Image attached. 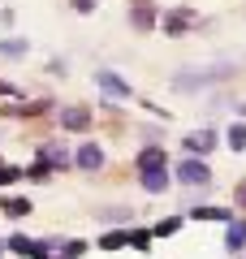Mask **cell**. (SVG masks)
<instances>
[{
	"instance_id": "cell-1",
	"label": "cell",
	"mask_w": 246,
	"mask_h": 259,
	"mask_svg": "<svg viewBox=\"0 0 246 259\" xmlns=\"http://www.w3.org/2000/svg\"><path fill=\"white\" fill-rule=\"evenodd\" d=\"M237 69H242V61H194L173 74V87L177 91H203V87H216L225 78H233Z\"/></svg>"
},
{
	"instance_id": "cell-2",
	"label": "cell",
	"mask_w": 246,
	"mask_h": 259,
	"mask_svg": "<svg viewBox=\"0 0 246 259\" xmlns=\"http://www.w3.org/2000/svg\"><path fill=\"white\" fill-rule=\"evenodd\" d=\"M177 182L203 190V186H212V173H208V164L199 156H186V160H177Z\"/></svg>"
},
{
	"instance_id": "cell-3",
	"label": "cell",
	"mask_w": 246,
	"mask_h": 259,
	"mask_svg": "<svg viewBox=\"0 0 246 259\" xmlns=\"http://www.w3.org/2000/svg\"><path fill=\"white\" fill-rule=\"evenodd\" d=\"M73 164H78V168H87V173L104 168V147H100V143H82V147L73 151Z\"/></svg>"
},
{
	"instance_id": "cell-4",
	"label": "cell",
	"mask_w": 246,
	"mask_h": 259,
	"mask_svg": "<svg viewBox=\"0 0 246 259\" xmlns=\"http://www.w3.org/2000/svg\"><path fill=\"white\" fill-rule=\"evenodd\" d=\"M182 147L190 151V156H208L212 147H216V130H194V134H186Z\"/></svg>"
},
{
	"instance_id": "cell-5",
	"label": "cell",
	"mask_w": 246,
	"mask_h": 259,
	"mask_svg": "<svg viewBox=\"0 0 246 259\" xmlns=\"http://www.w3.org/2000/svg\"><path fill=\"white\" fill-rule=\"evenodd\" d=\"M143 190L147 194H164V190H169V173H164V164L143 168Z\"/></svg>"
},
{
	"instance_id": "cell-6",
	"label": "cell",
	"mask_w": 246,
	"mask_h": 259,
	"mask_svg": "<svg viewBox=\"0 0 246 259\" xmlns=\"http://www.w3.org/2000/svg\"><path fill=\"white\" fill-rule=\"evenodd\" d=\"M95 78H100V87H104V95H112V100H126V95H130V87L121 82V78L112 74V69H100V74H95Z\"/></svg>"
},
{
	"instance_id": "cell-7",
	"label": "cell",
	"mask_w": 246,
	"mask_h": 259,
	"mask_svg": "<svg viewBox=\"0 0 246 259\" xmlns=\"http://www.w3.org/2000/svg\"><path fill=\"white\" fill-rule=\"evenodd\" d=\"M130 22H134L138 30H151V26H155V9L147 5V0H134V13H130Z\"/></svg>"
},
{
	"instance_id": "cell-8",
	"label": "cell",
	"mask_w": 246,
	"mask_h": 259,
	"mask_svg": "<svg viewBox=\"0 0 246 259\" xmlns=\"http://www.w3.org/2000/svg\"><path fill=\"white\" fill-rule=\"evenodd\" d=\"M61 125L65 130H87V125H91V112H87V108H65L61 112Z\"/></svg>"
},
{
	"instance_id": "cell-9",
	"label": "cell",
	"mask_w": 246,
	"mask_h": 259,
	"mask_svg": "<svg viewBox=\"0 0 246 259\" xmlns=\"http://www.w3.org/2000/svg\"><path fill=\"white\" fill-rule=\"evenodd\" d=\"M225 246H229V250H242V246H246V221H233V225H229Z\"/></svg>"
},
{
	"instance_id": "cell-10",
	"label": "cell",
	"mask_w": 246,
	"mask_h": 259,
	"mask_svg": "<svg viewBox=\"0 0 246 259\" xmlns=\"http://www.w3.org/2000/svg\"><path fill=\"white\" fill-rule=\"evenodd\" d=\"M190 13H186V9H177V13H169V18H164V30H169V35H182V30L186 26H190Z\"/></svg>"
},
{
	"instance_id": "cell-11",
	"label": "cell",
	"mask_w": 246,
	"mask_h": 259,
	"mask_svg": "<svg viewBox=\"0 0 246 259\" xmlns=\"http://www.w3.org/2000/svg\"><path fill=\"white\" fill-rule=\"evenodd\" d=\"M194 221H233V212H229V207H199Z\"/></svg>"
},
{
	"instance_id": "cell-12",
	"label": "cell",
	"mask_w": 246,
	"mask_h": 259,
	"mask_svg": "<svg viewBox=\"0 0 246 259\" xmlns=\"http://www.w3.org/2000/svg\"><path fill=\"white\" fill-rule=\"evenodd\" d=\"M229 147H233V151H246V121L229 125Z\"/></svg>"
},
{
	"instance_id": "cell-13",
	"label": "cell",
	"mask_w": 246,
	"mask_h": 259,
	"mask_svg": "<svg viewBox=\"0 0 246 259\" xmlns=\"http://www.w3.org/2000/svg\"><path fill=\"white\" fill-rule=\"evenodd\" d=\"M155 164H164V151L160 147H147L143 156H138V168H155Z\"/></svg>"
},
{
	"instance_id": "cell-14",
	"label": "cell",
	"mask_w": 246,
	"mask_h": 259,
	"mask_svg": "<svg viewBox=\"0 0 246 259\" xmlns=\"http://www.w3.org/2000/svg\"><path fill=\"white\" fill-rule=\"evenodd\" d=\"M0 56H26V39H5L0 44Z\"/></svg>"
},
{
	"instance_id": "cell-15",
	"label": "cell",
	"mask_w": 246,
	"mask_h": 259,
	"mask_svg": "<svg viewBox=\"0 0 246 259\" xmlns=\"http://www.w3.org/2000/svg\"><path fill=\"white\" fill-rule=\"evenodd\" d=\"M5 212L9 216H30V199H5Z\"/></svg>"
},
{
	"instance_id": "cell-16",
	"label": "cell",
	"mask_w": 246,
	"mask_h": 259,
	"mask_svg": "<svg viewBox=\"0 0 246 259\" xmlns=\"http://www.w3.org/2000/svg\"><path fill=\"white\" fill-rule=\"evenodd\" d=\"M126 242H130V233H104V242H100V246H104V250H121Z\"/></svg>"
},
{
	"instance_id": "cell-17",
	"label": "cell",
	"mask_w": 246,
	"mask_h": 259,
	"mask_svg": "<svg viewBox=\"0 0 246 259\" xmlns=\"http://www.w3.org/2000/svg\"><path fill=\"white\" fill-rule=\"evenodd\" d=\"M82 250H87V242H65V246H61V259H82Z\"/></svg>"
},
{
	"instance_id": "cell-18",
	"label": "cell",
	"mask_w": 246,
	"mask_h": 259,
	"mask_svg": "<svg viewBox=\"0 0 246 259\" xmlns=\"http://www.w3.org/2000/svg\"><path fill=\"white\" fill-rule=\"evenodd\" d=\"M30 246H35L30 238H9V250H13V255H26V259H30Z\"/></svg>"
},
{
	"instance_id": "cell-19",
	"label": "cell",
	"mask_w": 246,
	"mask_h": 259,
	"mask_svg": "<svg viewBox=\"0 0 246 259\" xmlns=\"http://www.w3.org/2000/svg\"><path fill=\"white\" fill-rule=\"evenodd\" d=\"M48 173H52V164H48V160H44V156H39V160H35V164H30V177H35V182H44V177H48Z\"/></svg>"
},
{
	"instance_id": "cell-20",
	"label": "cell",
	"mask_w": 246,
	"mask_h": 259,
	"mask_svg": "<svg viewBox=\"0 0 246 259\" xmlns=\"http://www.w3.org/2000/svg\"><path fill=\"white\" fill-rule=\"evenodd\" d=\"M130 246H138V250H147V246H151V238H147V233H130Z\"/></svg>"
},
{
	"instance_id": "cell-21",
	"label": "cell",
	"mask_w": 246,
	"mask_h": 259,
	"mask_svg": "<svg viewBox=\"0 0 246 259\" xmlns=\"http://www.w3.org/2000/svg\"><path fill=\"white\" fill-rule=\"evenodd\" d=\"M177 229H182V221H177V216H173V221H164V225H160V229H155V233H164V238H169V233H177Z\"/></svg>"
},
{
	"instance_id": "cell-22",
	"label": "cell",
	"mask_w": 246,
	"mask_h": 259,
	"mask_svg": "<svg viewBox=\"0 0 246 259\" xmlns=\"http://www.w3.org/2000/svg\"><path fill=\"white\" fill-rule=\"evenodd\" d=\"M73 9H78V13H91V9H95V0H73Z\"/></svg>"
},
{
	"instance_id": "cell-23",
	"label": "cell",
	"mask_w": 246,
	"mask_h": 259,
	"mask_svg": "<svg viewBox=\"0 0 246 259\" xmlns=\"http://www.w3.org/2000/svg\"><path fill=\"white\" fill-rule=\"evenodd\" d=\"M237 199H242V203H246V186H242V190H237Z\"/></svg>"
},
{
	"instance_id": "cell-24",
	"label": "cell",
	"mask_w": 246,
	"mask_h": 259,
	"mask_svg": "<svg viewBox=\"0 0 246 259\" xmlns=\"http://www.w3.org/2000/svg\"><path fill=\"white\" fill-rule=\"evenodd\" d=\"M0 250H5V242H0Z\"/></svg>"
}]
</instances>
